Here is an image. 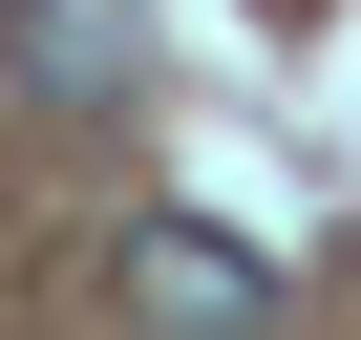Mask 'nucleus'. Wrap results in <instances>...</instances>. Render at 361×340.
<instances>
[{"instance_id":"nucleus-1","label":"nucleus","mask_w":361,"mask_h":340,"mask_svg":"<svg viewBox=\"0 0 361 340\" xmlns=\"http://www.w3.org/2000/svg\"><path fill=\"white\" fill-rule=\"evenodd\" d=\"M128 319H149V340H255L276 298H255V255H234V234L149 213V234H128Z\"/></svg>"},{"instance_id":"nucleus-2","label":"nucleus","mask_w":361,"mask_h":340,"mask_svg":"<svg viewBox=\"0 0 361 340\" xmlns=\"http://www.w3.org/2000/svg\"><path fill=\"white\" fill-rule=\"evenodd\" d=\"M128 0H0V85L22 107H128Z\"/></svg>"}]
</instances>
